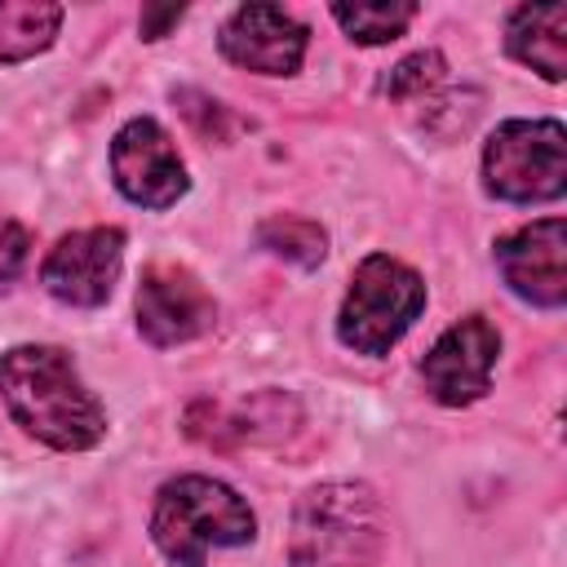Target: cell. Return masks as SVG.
<instances>
[{
    "label": "cell",
    "mask_w": 567,
    "mask_h": 567,
    "mask_svg": "<svg viewBox=\"0 0 567 567\" xmlns=\"http://www.w3.org/2000/svg\"><path fill=\"white\" fill-rule=\"evenodd\" d=\"M0 399L9 416L53 452H89L106 434L97 394L58 346H13L0 354Z\"/></svg>",
    "instance_id": "cell-1"
},
{
    "label": "cell",
    "mask_w": 567,
    "mask_h": 567,
    "mask_svg": "<svg viewBox=\"0 0 567 567\" xmlns=\"http://www.w3.org/2000/svg\"><path fill=\"white\" fill-rule=\"evenodd\" d=\"M385 514L368 483L310 487L292 514V567H381Z\"/></svg>",
    "instance_id": "cell-2"
},
{
    "label": "cell",
    "mask_w": 567,
    "mask_h": 567,
    "mask_svg": "<svg viewBox=\"0 0 567 567\" xmlns=\"http://www.w3.org/2000/svg\"><path fill=\"white\" fill-rule=\"evenodd\" d=\"M151 536L168 563L204 567L208 549L248 545L257 536V518L235 487H226L208 474H182L159 487L155 514H151Z\"/></svg>",
    "instance_id": "cell-3"
},
{
    "label": "cell",
    "mask_w": 567,
    "mask_h": 567,
    "mask_svg": "<svg viewBox=\"0 0 567 567\" xmlns=\"http://www.w3.org/2000/svg\"><path fill=\"white\" fill-rule=\"evenodd\" d=\"M425 310V284L412 266L372 252L359 261L350 292L341 301L337 315V337L341 346H350L354 354H390V346L403 341V332L416 323V315Z\"/></svg>",
    "instance_id": "cell-4"
},
{
    "label": "cell",
    "mask_w": 567,
    "mask_h": 567,
    "mask_svg": "<svg viewBox=\"0 0 567 567\" xmlns=\"http://www.w3.org/2000/svg\"><path fill=\"white\" fill-rule=\"evenodd\" d=\"M483 182L496 199L540 204L567 186V133L558 120H505L483 146Z\"/></svg>",
    "instance_id": "cell-5"
},
{
    "label": "cell",
    "mask_w": 567,
    "mask_h": 567,
    "mask_svg": "<svg viewBox=\"0 0 567 567\" xmlns=\"http://www.w3.org/2000/svg\"><path fill=\"white\" fill-rule=\"evenodd\" d=\"M111 177L128 204L142 208H168L186 195V164L173 146V137L151 120H128L111 142Z\"/></svg>",
    "instance_id": "cell-6"
},
{
    "label": "cell",
    "mask_w": 567,
    "mask_h": 567,
    "mask_svg": "<svg viewBox=\"0 0 567 567\" xmlns=\"http://www.w3.org/2000/svg\"><path fill=\"white\" fill-rule=\"evenodd\" d=\"M496 354H501V332L483 315H465L421 359L425 390L443 408H465V403H474V399L487 394Z\"/></svg>",
    "instance_id": "cell-7"
},
{
    "label": "cell",
    "mask_w": 567,
    "mask_h": 567,
    "mask_svg": "<svg viewBox=\"0 0 567 567\" xmlns=\"http://www.w3.org/2000/svg\"><path fill=\"white\" fill-rule=\"evenodd\" d=\"M120 261H124V230L89 226V230L62 235L53 244V252L40 266V284L49 288V297L89 310L111 297V288L120 279Z\"/></svg>",
    "instance_id": "cell-8"
},
{
    "label": "cell",
    "mask_w": 567,
    "mask_h": 567,
    "mask_svg": "<svg viewBox=\"0 0 567 567\" xmlns=\"http://www.w3.org/2000/svg\"><path fill=\"white\" fill-rule=\"evenodd\" d=\"M217 323V301L186 266L155 261L137 284V332L151 346H182Z\"/></svg>",
    "instance_id": "cell-9"
},
{
    "label": "cell",
    "mask_w": 567,
    "mask_h": 567,
    "mask_svg": "<svg viewBox=\"0 0 567 567\" xmlns=\"http://www.w3.org/2000/svg\"><path fill=\"white\" fill-rule=\"evenodd\" d=\"M496 266L523 301L558 310L567 301V226H563V217H540V221L505 235L496 244Z\"/></svg>",
    "instance_id": "cell-10"
},
{
    "label": "cell",
    "mask_w": 567,
    "mask_h": 567,
    "mask_svg": "<svg viewBox=\"0 0 567 567\" xmlns=\"http://www.w3.org/2000/svg\"><path fill=\"white\" fill-rule=\"evenodd\" d=\"M306 27L284 13L279 4H239L226 22H221V53L257 75H292L301 71L306 58Z\"/></svg>",
    "instance_id": "cell-11"
},
{
    "label": "cell",
    "mask_w": 567,
    "mask_h": 567,
    "mask_svg": "<svg viewBox=\"0 0 567 567\" xmlns=\"http://www.w3.org/2000/svg\"><path fill=\"white\" fill-rule=\"evenodd\" d=\"M567 4H523L509 13L505 27V44L509 53L540 71L545 80H563L567 75Z\"/></svg>",
    "instance_id": "cell-12"
},
{
    "label": "cell",
    "mask_w": 567,
    "mask_h": 567,
    "mask_svg": "<svg viewBox=\"0 0 567 567\" xmlns=\"http://www.w3.org/2000/svg\"><path fill=\"white\" fill-rule=\"evenodd\" d=\"M62 9L44 0H0V62H27L53 44Z\"/></svg>",
    "instance_id": "cell-13"
},
{
    "label": "cell",
    "mask_w": 567,
    "mask_h": 567,
    "mask_svg": "<svg viewBox=\"0 0 567 567\" xmlns=\"http://www.w3.org/2000/svg\"><path fill=\"white\" fill-rule=\"evenodd\" d=\"M332 18L359 44H390L394 35L408 31V22L416 18V4L412 0H390V4H332Z\"/></svg>",
    "instance_id": "cell-14"
},
{
    "label": "cell",
    "mask_w": 567,
    "mask_h": 567,
    "mask_svg": "<svg viewBox=\"0 0 567 567\" xmlns=\"http://www.w3.org/2000/svg\"><path fill=\"white\" fill-rule=\"evenodd\" d=\"M257 239H261V248H270L275 257H288V261H297V266H306V270L319 266L323 252H328L323 226H319V221H306V217H270V221H261Z\"/></svg>",
    "instance_id": "cell-15"
},
{
    "label": "cell",
    "mask_w": 567,
    "mask_h": 567,
    "mask_svg": "<svg viewBox=\"0 0 567 567\" xmlns=\"http://www.w3.org/2000/svg\"><path fill=\"white\" fill-rule=\"evenodd\" d=\"M443 53H434V49H421V53H412V58H403L394 71H390V80H385V93L390 97H421V93H430L439 80H443Z\"/></svg>",
    "instance_id": "cell-16"
},
{
    "label": "cell",
    "mask_w": 567,
    "mask_h": 567,
    "mask_svg": "<svg viewBox=\"0 0 567 567\" xmlns=\"http://www.w3.org/2000/svg\"><path fill=\"white\" fill-rule=\"evenodd\" d=\"M27 248H31V239H27V230H22L18 221H9V217H0V284H9V279H18V270L27 266Z\"/></svg>",
    "instance_id": "cell-17"
},
{
    "label": "cell",
    "mask_w": 567,
    "mask_h": 567,
    "mask_svg": "<svg viewBox=\"0 0 567 567\" xmlns=\"http://www.w3.org/2000/svg\"><path fill=\"white\" fill-rule=\"evenodd\" d=\"M182 13H186L182 4H168V9H142V35H146V40H159L173 22H182Z\"/></svg>",
    "instance_id": "cell-18"
}]
</instances>
